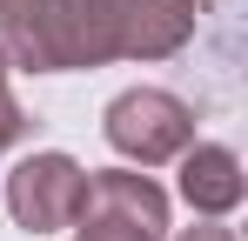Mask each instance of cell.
Returning a JSON list of instances; mask_svg holds the SVG:
<instances>
[{
    "label": "cell",
    "mask_w": 248,
    "mask_h": 241,
    "mask_svg": "<svg viewBox=\"0 0 248 241\" xmlns=\"http://www.w3.org/2000/svg\"><path fill=\"white\" fill-rule=\"evenodd\" d=\"M195 34V0H74V67L161 60Z\"/></svg>",
    "instance_id": "6da1fadb"
},
{
    "label": "cell",
    "mask_w": 248,
    "mask_h": 241,
    "mask_svg": "<svg viewBox=\"0 0 248 241\" xmlns=\"http://www.w3.org/2000/svg\"><path fill=\"white\" fill-rule=\"evenodd\" d=\"M74 228H81L74 241H161L168 195L148 181V174H127V167L87 174V195H81Z\"/></svg>",
    "instance_id": "7a4b0ae2"
},
{
    "label": "cell",
    "mask_w": 248,
    "mask_h": 241,
    "mask_svg": "<svg viewBox=\"0 0 248 241\" xmlns=\"http://www.w3.org/2000/svg\"><path fill=\"white\" fill-rule=\"evenodd\" d=\"M108 141H114L127 161L155 167V161H174L195 141V114H188L174 94H161V87H127V94L108 101Z\"/></svg>",
    "instance_id": "3957f363"
},
{
    "label": "cell",
    "mask_w": 248,
    "mask_h": 241,
    "mask_svg": "<svg viewBox=\"0 0 248 241\" xmlns=\"http://www.w3.org/2000/svg\"><path fill=\"white\" fill-rule=\"evenodd\" d=\"M0 60L34 74L74 67V0H0Z\"/></svg>",
    "instance_id": "277c9868"
},
{
    "label": "cell",
    "mask_w": 248,
    "mask_h": 241,
    "mask_svg": "<svg viewBox=\"0 0 248 241\" xmlns=\"http://www.w3.org/2000/svg\"><path fill=\"white\" fill-rule=\"evenodd\" d=\"M81 195H87V174L74 167L67 154H34L7 174V208L27 235H47V228H74L81 214Z\"/></svg>",
    "instance_id": "5b68a950"
},
{
    "label": "cell",
    "mask_w": 248,
    "mask_h": 241,
    "mask_svg": "<svg viewBox=\"0 0 248 241\" xmlns=\"http://www.w3.org/2000/svg\"><path fill=\"white\" fill-rule=\"evenodd\" d=\"M181 195L202 214H228L242 201V161L228 148H181Z\"/></svg>",
    "instance_id": "8992f818"
},
{
    "label": "cell",
    "mask_w": 248,
    "mask_h": 241,
    "mask_svg": "<svg viewBox=\"0 0 248 241\" xmlns=\"http://www.w3.org/2000/svg\"><path fill=\"white\" fill-rule=\"evenodd\" d=\"M27 134V114H20V101L7 94V60H0V148H14Z\"/></svg>",
    "instance_id": "52a82bcc"
},
{
    "label": "cell",
    "mask_w": 248,
    "mask_h": 241,
    "mask_svg": "<svg viewBox=\"0 0 248 241\" xmlns=\"http://www.w3.org/2000/svg\"><path fill=\"white\" fill-rule=\"evenodd\" d=\"M188 241H235V235H228V228H195Z\"/></svg>",
    "instance_id": "ba28073f"
}]
</instances>
